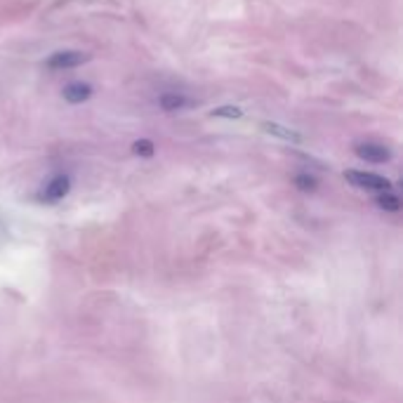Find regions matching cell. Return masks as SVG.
I'll return each mask as SVG.
<instances>
[{"mask_svg": "<svg viewBox=\"0 0 403 403\" xmlns=\"http://www.w3.org/2000/svg\"><path fill=\"white\" fill-rule=\"evenodd\" d=\"M377 205H380L382 210H387V212H399L401 210V200L392 191H382L380 196H377Z\"/></svg>", "mask_w": 403, "mask_h": 403, "instance_id": "cell-8", "label": "cell"}, {"mask_svg": "<svg viewBox=\"0 0 403 403\" xmlns=\"http://www.w3.org/2000/svg\"><path fill=\"white\" fill-rule=\"evenodd\" d=\"M64 100L69 102V104H83V102H88L90 97H93V85H88V83H69L64 88Z\"/></svg>", "mask_w": 403, "mask_h": 403, "instance_id": "cell-5", "label": "cell"}, {"mask_svg": "<svg viewBox=\"0 0 403 403\" xmlns=\"http://www.w3.org/2000/svg\"><path fill=\"white\" fill-rule=\"evenodd\" d=\"M347 182H351L354 187L358 189H368V191H392V182L382 175H375V173H361V170H347L345 173Z\"/></svg>", "mask_w": 403, "mask_h": 403, "instance_id": "cell-1", "label": "cell"}, {"mask_svg": "<svg viewBox=\"0 0 403 403\" xmlns=\"http://www.w3.org/2000/svg\"><path fill=\"white\" fill-rule=\"evenodd\" d=\"M71 189V180L66 175H57L50 180V184L42 189V200L47 203H54V200H62Z\"/></svg>", "mask_w": 403, "mask_h": 403, "instance_id": "cell-4", "label": "cell"}, {"mask_svg": "<svg viewBox=\"0 0 403 403\" xmlns=\"http://www.w3.org/2000/svg\"><path fill=\"white\" fill-rule=\"evenodd\" d=\"M132 154L139 158H151L156 154V146L151 139H137V142L132 144Z\"/></svg>", "mask_w": 403, "mask_h": 403, "instance_id": "cell-9", "label": "cell"}, {"mask_svg": "<svg viewBox=\"0 0 403 403\" xmlns=\"http://www.w3.org/2000/svg\"><path fill=\"white\" fill-rule=\"evenodd\" d=\"M158 104H161L163 111L173 113V111H180V109H184L187 104H189V100H187L184 95H180V93H166V95H161Z\"/></svg>", "mask_w": 403, "mask_h": 403, "instance_id": "cell-7", "label": "cell"}, {"mask_svg": "<svg viewBox=\"0 0 403 403\" xmlns=\"http://www.w3.org/2000/svg\"><path fill=\"white\" fill-rule=\"evenodd\" d=\"M243 116V111L238 106H219V109H215V111H212V118H241Z\"/></svg>", "mask_w": 403, "mask_h": 403, "instance_id": "cell-10", "label": "cell"}, {"mask_svg": "<svg viewBox=\"0 0 403 403\" xmlns=\"http://www.w3.org/2000/svg\"><path fill=\"white\" fill-rule=\"evenodd\" d=\"M354 151H356L358 158H363V161L368 163H387L389 158H392V151H389L387 146L375 144V142H361L354 146Z\"/></svg>", "mask_w": 403, "mask_h": 403, "instance_id": "cell-3", "label": "cell"}, {"mask_svg": "<svg viewBox=\"0 0 403 403\" xmlns=\"http://www.w3.org/2000/svg\"><path fill=\"white\" fill-rule=\"evenodd\" d=\"M295 184L302 189V191H314L316 187H319V182H316L314 175H297L295 177Z\"/></svg>", "mask_w": 403, "mask_h": 403, "instance_id": "cell-11", "label": "cell"}, {"mask_svg": "<svg viewBox=\"0 0 403 403\" xmlns=\"http://www.w3.org/2000/svg\"><path fill=\"white\" fill-rule=\"evenodd\" d=\"M262 130L274 134V137L285 139V142H295V144L302 142V134H297L295 130H290V127H285V125H278V123H262Z\"/></svg>", "mask_w": 403, "mask_h": 403, "instance_id": "cell-6", "label": "cell"}, {"mask_svg": "<svg viewBox=\"0 0 403 403\" xmlns=\"http://www.w3.org/2000/svg\"><path fill=\"white\" fill-rule=\"evenodd\" d=\"M85 62H90V54H85L81 50H62L54 52L50 59H47V66L50 69H76Z\"/></svg>", "mask_w": 403, "mask_h": 403, "instance_id": "cell-2", "label": "cell"}]
</instances>
